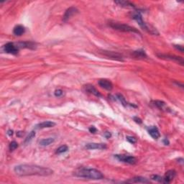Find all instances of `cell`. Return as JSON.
<instances>
[{"label": "cell", "mask_w": 184, "mask_h": 184, "mask_svg": "<svg viewBox=\"0 0 184 184\" xmlns=\"http://www.w3.org/2000/svg\"><path fill=\"white\" fill-rule=\"evenodd\" d=\"M127 140L129 143H131V144H134V143H137V139L134 137H132V136H127L126 137Z\"/></svg>", "instance_id": "27"}, {"label": "cell", "mask_w": 184, "mask_h": 184, "mask_svg": "<svg viewBox=\"0 0 184 184\" xmlns=\"http://www.w3.org/2000/svg\"><path fill=\"white\" fill-rule=\"evenodd\" d=\"M63 91L61 90V89H58V90H55V92H54L55 96L57 97L61 96L63 95Z\"/></svg>", "instance_id": "28"}, {"label": "cell", "mask_w": 184, "mask_h": 184, "mask_svg": "<svg viewBox=\"0 0 184 184\" xmlns=\"http://www.w3.org/2000/svg\"><path fill=\"white\" fill-rule=\"evenodd\" d=\"M25 29L22 25H17L16 27H14V30H13V33L16 36H21L22 34L25 32Z\"/></svg>", "instance_id": "18"}, {"label": "cell", "mask_w": 184, "mask_h": 184, "mask_svg": "<svg viewBox=\"0 0 184 184\" xmlns=\"http://www.w3.org/2000/svg\"><path fill=\"white\" fill-rule=\"evenodd\" d=\"M176 176V172L174 170H170L165 173V176L163 178V183H169L174 179Z\"/></svg>", "instance_id": "9"}, {"label": "cell", "mask_w": 184, "mask_h": 184, "mask_svg": "<svg viewBox=\"0 0 184 184\" xmlns=\"http://www.w3.org/2000/svg\"><path fill=\"white\" fill-rule=\"evenodd\" d=\"M99 84L103 89H106V90L111 91L113 89V84L110 81L107 80V79H100L99 81Z\"/></svg>", "instance_id": "12"}, {"label": "cell", "mask_w": 184, "mask_h": 184, "mask_svg": "<svg viewBox=\"0 0 184 184\" xmlns=\"http://www.w3.org/2000/svg\"><path fill=\"white\" fill-rule=\"evenodd\" d=\"M125 183H150V181L148 180L147 178H145L144 177H141V176H137V177H134L132 178H130L129 180H127L125 181Z\"/></svg>", "instance_id": "11"}, {"label": "cell", "mask_w": 184, "mask_h": 184, "mask_svg": "<svg viewBox=\"0 0 184 184\" xmlns=\"http://www.w3.org/2000/svg\"><path fill=\"white\" fill-rule=\"evenodd\" d=\"M35 131L30 132L29 133V134L27 136L26 138H25L24 143H25V144H26V143H30V142L31 140H32V138H33V137H35Z\"/></svg>", "instance_id": "23"}, {"label": "cell", "mask_w": 184, "mask_h": 184, "mask_svg": "<svg viewBox=\"0 0 184 184\" xmlns=\"http://www.w3.org/2000/svg\"><path fill=\"white\" fill-rule=\"evenodd\" d=\"M7 134H8L9 136H12V134H13L12 130H9V131L7 132Z\"/></svg>", "instance_id": "33"}, {"label": "cell", "mask_w": 184, "mask_h": 184, "mask_svg": "<svg viewBox=\"0 0 184 184\" xmlns=\"http://www.w3.org/2000/svg\"><path fill=\"white\" fill-rule=\"evenodd\" d=\"M84 89L86 92L89 93V94H93V95L96 96L100 97L101 96V94L99 92V91L97 90V89H96L93 85H91V84L86 85V86H84Z\"/></svg>", "instance_id": "14"}, {"label": "cell", "mask_w": 184, "mask_h": 184, "mask_svg": "<svg viewBox=\"0 0 184 184\" xmlns=\"http://www.w3.org/2000/svg\"><path fill=\"white\" fill-rule=\"evenodd\" d=\"M158 56L160 58H162V59L176 61V62L178 63H181V65H183V59L181 57L168 54H158Z\"/></svg>", "instance_id": "8"}, {"label": "cell", "mask_w": 184, "mask_h": 184, "mask_svg": "<svg viewBox=\"0 0 184 184\" xmlns=\"http://www.w3.org/2000/svg\"><path fill=\"white\" fill-rule=\"evenodd\" d=\"M55 125V123L51 121H45V122H41V123H39L35 126L36 129H43V128H50L53 127Z\"/></svg>", "instance_id": "15"}, {"label": "cell", "mask_w": 184, "mask_h": 184, "mask_svg": "<svg viewBox=\"0 0 184 184\" xmlns=\"http://www.w3.org/2000/svg\"><path fill=\"white\" fill-rule=\"evenodd\" d=\"M4 50L6 53L14 55L18 53L19 48H18V46H17V43H7V44L4 45Z\"/></svg>", "instance_id": "7"}, {"label": "cell", "mask_w": 184, "mask_h": 184, "mask_svg": "<svg viewBox=\"0 0 184 184\" xmlns=\"http://www.w3.org/2000/svg\"><path fill=\"white\" fill-rule=\"evenodd\" d=\"M74 175L76 177L91 180H101L104 178V175L100 170L90 167H81L75 170Z\"/></svg>", "instance_id": "2"}, {"label": "cell", "mask_w": 184, "mask_h": 184, "mask_svg": "<svg viewBox=\"0 0 184 184\" xmlns=\"http://www.w3.org/2000/svg\"><path fill=\"white\" fill-rule=\"evenodd\" d=\"M116 98L119 100L121 104H122L124 107H127V102L126 100H125V98L122 95V94H116Z\"/></svg>", "instance_id": "24"}, {"label": "cell", "mask_w": 184, "mask_h": 184, "mask_svg": "<svg viewBox=\"0 0 184 184\" xmlns=\"http://www.w3.org/2000/svg\"><path fill=\"white\" fill-rule=\"evenodd\" d=\"M115 3L116 4H119V6L125 7H134V5L132 2L129 1H115Z\"/></svg>", "instance_id": "20"}, {"label": "cell", "mask_w": 184, "mask_h": 184, "mask_svg": "<svg viewBox=\"0 0 184 184\" xmlns=\"http://www.w3.org/2000/svg\"><path fill=\"white\" fill-rule=\"evenodd\" d=\"M109 25L111 28H113L114 30H116L125 32H133V33H137L140 35V32L138 30L133 28V27L130 26V25H126V24L119 23V22H110Z\"/></svg>", "instance_id": "3"}, {"label": "cell", "mask_w": 184, "mask_h": 184, "mask_svg": "<svg viewBox=\"0 0 184 184\" xmlns=\"http://www.w3.org/2000/svg\"><path fill=\"white\" fill-rule=\"evenodd\" d=\"M54 141H55V138H53V137H49V138L41 140L40 141V143H39V144H40V145L43 146V147H45V146L50 145V144L54 143Z\"/></svg>", "instance_id": "19"}, {"label": "cell", "mask_w": 184, "mask_h": 184, "mask_svg": "<svg viewBox=\"0 0 184 184\" xmlns=\"http://www.w3.org/2000/svg\"><path fill=\"white\" fill-rule=\"evenodd\" d=\"M100 53L104 55V56L108 57L109 58H111L112 60L118 61H124L123 56L119 53H116V52L113 51H108V50H101Z\"/></svg>", "instance_id": "5"}, {"label": "cell", "mask_w": 184, "mask_h": 184, "mask_svg": "<svg viewBox=\"0 0 184 184\" xmlns=\"http://www.w3.org/2000/svg\"><path fill=\"white\" fill-rule=\"evenodd\" d=\"M78 12H79V10H78L77 8H76V7H69V8L67 9L66 11L65 12V14H64L63 17V20L64 22H66V21L71 18L72 16H74V14L78 13Z\"/></svg>", "instance_id": "10"}, {"label": "cell", "mask_w": 184, "mask_h": 184, "mask_svg": "<svg viewBox=\"0 0 184 184\" xmlns=\"http://www.w3.org/2000/svg\"><path fill=\"white\" fill-rule=\"evenodd\" d=\"M134 120L137 123H139V124H141L142 123V120L140 119V118L138 117H134Z\"/></svg>", "instance_id": "31"}, {"label": "cell", "mask_w": 184, "mask_h": 184, "mask_svg": "<svg viewBox=\"0 0 184 184\" xmlns=\"http://www.w3.org/2000/svg\"><path fill=\"white\" fill-rule=\"evenodd\" d=\"M114 158H116L118 161L128 164H131V165H134L137 162V159L134 156H130V155H115Z\"/></svg>", "instance_id": "6"}, {"label": "cell", "mask_w": 184, "mask_h": 184, "mask_svg": "<svg viewBox=\"0 0 184 184\" xmlns=\"http://www.w3.org/2000/svg\"><path fill=\"white\" fill-rule=\"evenodd\" d=\"M68 150V147L67 145H61V147H59L58 149L56 150L55 151V153L56 154H61V153H63V152H67Z\"/></svg>", "instance_id": "22"}, {"label": "cell", "mask_w": 184, "mask_h": 184, "mask_svg": "<svg viewBox=\"0 0 184 184\" xmlns=\"http://www.w3.org/2000/svg\"><path fill=\"white\" fill-rule=\"evenodd\" d=\"M14 172L20 177L32 176H48L53 173V170L50 168L33 164H21L15 166Z\"/></svg>", "instance_id": "1"}, {"label": "cell", "mask_w": 184, "mask_h": 184, "mask_svg": "<svg viewBox=\"0 0 184 184\" xmlns=\"http://www.w3.org/2000/svg\"><path fill=\"white\" fill-rule=\"evenodd\" d=\"M96 131H97V130H96V128L95 127L92 126V127H91L90 128H89V132H90L91 133H95Z\"/></svg>", "instance_id": "30"}, {"label": "cell", "mask_w": 184, "mask_h": 184, "mask_svg": "<svg viewBox=\"0 0 184 184\" xmlns=\"http://www.w3.org/2000/svg\"><path fill=\"white\" fill-rule=\"evenodd\" d=\"M17 147H18V144H17V143H16L15 141L12 142V143L10 144V146H9L10 151L14 150L17 149Z\"/></svg>", "instance_id": "25"}, {"label": "cell", "mask_w": 184, "mask_h": 184, "mask_svg": "<svg viewBox=\"0 0 184 184\" xmlns=\"http://www.w3.org/2000/svg\"><path fill=\"white\" fill-rule=\"evenodd\" d=\"M152 104H153L157 108L160 109V110H163L166 106L165 102L161 101V100H155V101H152Z\"/></svg>", "instance_id": "21"}, {"label": "cell", "mask_w": 184, "mask_h": 184, "mask_svg": "<svg viewBox=\"0 0 184 184\" xmlns=\"http://www.w3.org/2000/svg\"><path fill=\"white\" fill-rule=\"evenodd\" d=\"M151 179L154 181H156L163 183V178L161 177V176H158V175H153V176H151Z\"/></svg>", "instance_id": "26"}, {"label": "cell", "mask_w": 184, "mask_h": 184, "mask_svg": "<svg viewBox=\"0 0 184 184\" xmlns=\"http://www.w3.org/2000/svg\"><path fill=\"white\" fill-rule=\"evenodd\" d=\"M88 150H104L107 148V145L104 143H89L86 145Z\"/></svg>", "instance_id": "13"}, {"label": "cell", "mask_w": 184, "mask_h": 184, "mask_svg": "<svg viewBox=\"0 0 184 184\" xmlns=\"http://www.w3.org/2000/svg\"><path fill=\"white\" fill-rule=\"evenodd\" d=\"M132 55L135 58H138V59H144V58H147V55H146L145 52L142 50H135V51H134L132 53Z\"/></svg>", "instance_id": "17"}, {"label": "cell", "mask_w": 184, "mask_h": 184, "mask_svg": "<svg viewBox=\"0 0 184 184\" xmlns=\"http://www.w3.org/2000/svg\"><path fill=\"white\" fill-rule=\"evenodd\" d=\"M174 47L176 48L177 49V50H178L179 51L182 52V53H183V46L178 45H175Z\"/></svg>", "instance_id": "29"}, {"label": "cell", "mask_w": 184, "mask_h": 184, "mask_svg": "<svg viewBox=\"0 0 184 184\" xmlns=\"http://www.w3.org/2000/svg\"><path fill=\"white\" fill-rule=\"evenodd\" d=\"M133 19H135V20L137 21V22H138V24L140 25V26L141 27V28H143V30H145L147 31V32H150V33H152V34L158 33V32H157L156 30L150 29V28H149V26H147V24H146L145 22L143 21V17H142V15L140 14V12H137L136 14H134V15H133Z\"/></svg>", "instance_id": "4"}, {"label": "cell", "mask_w": 184, "mask_h": 184, "mask_svg": "<svg viewBox=\"0 0 184 184\" xmlns=\"http://www.w3.org/2000/svg\"><path fill=\"white\" fill-rule=\"evenodd\" d=\"M148 132H149L150 135L155 140H158V138H160L161 137V134H160V132L158 128L157 127H151L148 130Z\"/></svg>", "instance_id": "16"}, {"label": "cell", "mask_w": 184, "mask_h": 184, "mask_svg": "<svg viewBox=\"0 0 184 184\" xmlns=\"http://www.w3.org/2000/svg\"><path fill=\"white\" fill-rule=\"evenodd\" d=\"M163 143H165V145H169V142H168V140H166V139H165V140H163Z\"/></svg>", "instance_id": "34"}, {"label": "cell", "mask_w": 184, "mask_h": 184, "mask_svg": "<svg viewBox=\"0 0 184 184\" xmlns=\"http://www.w3.org/2000/svg\"><path fill=\"white\" fill-rule=\"evenodd\" d=\"M104 135H105V137H107V138H110L111 136H112V134H111V133L109 132H105Z\"/></svg>", "instance_id": "32"}]
</instances>
